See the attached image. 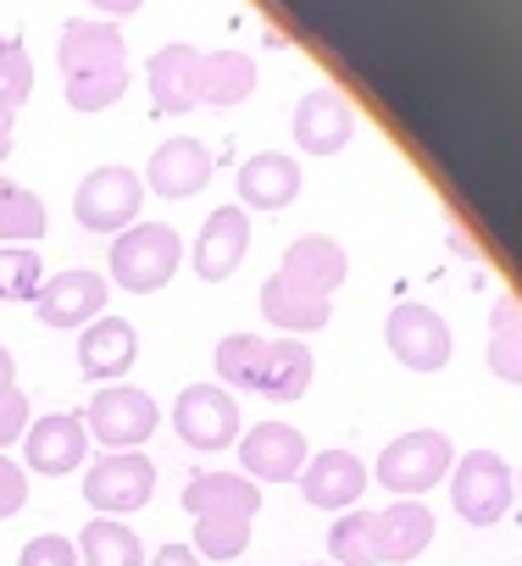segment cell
<instances>
[{
    "mask_svg": "<svg viewBox=\"0 0 522 566\" xmlns=\"http://www.w3.org/2000/svg\"><path fill=\"white\" fill-rule=\"evenodd\" d=\"M56 67L67 78V106L73 112H106L128 90V45L117 23H67L56 45Z\"/></svg>",
    "mask_w": 522,
    "mask_h": 566,
    "instance_id": "1",
    "label": "cell"
},
{
    "mask_svg": "<svg viewBox=\"0 0 522 566\" xmlns=\"http://www.w3.org/2000/svg\"><path fill=\"white\" fill-rule=\"evenodd\" d=\"M178 261H184V239L167 222H134L112 244V277L128 295H156L178 272Z\"/></svg>",
    "mask_w": 522,
    "mask_h": 566,
    "instance_id": "2",
    "label": "cell"
},
{
    "mask_svg": "<svg viewBox=\"0 0 522 566\" xmlns=\"http://www.w3.org/2000/svg\"><path fill=\"white\" fill-rule=\"evenodd\" d=\"M450 500H456V516L461 522L494 527L511 511V500H516V478H511V467L494 450H467L450 467Z\"/></svg>",
    "mask_w": 522,
    "mask_h": 566,
    "instance_id": "3",
    "label": "cell"
},
{
    "mask_svg": "<svg viewBox=\"0 0 522 566\" xmlns=\"http://www.w3.org/2000/svg\"><path fill=\"white\" fill-rule=\"evenodd\" d=\"M450 467H456L450 439L434 433V428H417V433H400V439L378 455V483H384L389 494L411 500V494H428Z\"/></svg>",
    "mask_w": 522,
    "mask_h": 566,
    "instance_id": "4",
    "label": "cell"
},
{
    "mask_svg": "<svg viewBox=\"0 0 522 566\" xmlns=\"http://www.w3.org/2000/svg\"><path fill=\"white\" fill-rule=\"evenodd\" d=\"M156 422H161L156 400H150L145 389H134V384H106V389L90 400V411H84L90 439L106 444V450H139V444L156 433Z\"/></svg>",
    "mask_w": 522,
    "mask_h": 566,
    "instance_id": "5",
    "label": "cell"
},
{
    "mask_svg": "<svg viewBox=\"0 0 522 566\" xmlns=\"http://www.w3.org/2000/svg\"><path fill=\"white\" fill-rule=\"evenodd\" d=\"M156 494V461L139 455V450H112L101 455L90 472H84V500L101 511V516H128L139 511L145 500Z\"/></svg>",
    "mask_w": 522,
    "mask_h": 566,
    "instance_id": "6",
    "label": "cell"
},
{
    "mask_svg": "<svg viewBox=\"0 0 522 566\" xmlns=\"http://www.w3.org/2000/svg\"><path fill=\"white\" fill-rule=\"evenodd\" d=\"M139 200H145V184L128 167H95L73 195V217L90 233H117V228H134Z\"/></svg>",
    "mask_w": 522,
    "mask_h": 566,
    "instance_id": "7",
    "label": "cell"
},
{
    "mask_svg": "<svg viewBox=\"0 0 522 566\" xmlns=\"http://www.w3.org/2000/svg\"><path fill=\"white\" fill-rule=\"evenodd\" d=\"M173 428L189 450H228L239 444V406L222 384H189L173 406Z\"/></svg>",
    "mask_w": 522,
    "mask_h": 566,
    "instance_id": "8",
    "label": "cell"
},
{
    "mask_svg": "<svg viewBox=\"0 0 522 566\" xmlns=\"http://www.w3.org/2000/svg\"><path fill=\"white\" fill-rule=\"evenodd\" d=\"M239 467L250 483H295L306 472V439L290 422H255L250 433H239Z\"/></svg>",
    "mask_w": 522,
    "mask_h": 566,
    "instance_id": "9",
    "label": "cell"
},
{
    "mask_svg": "<svg viewBox=\"0 0 522 566\" xmlns=\"http://www.w3.org/2000/svg\"><path fill=\"white\" fill-rule=\"evenodd\" d=\"M34 312H40L45 328H90L106 312V277L90 272V266H67V272L40 283Z\"/></svg>",
    "mask_w": 522,
    "mask_h": 566,
    "instance_id": "10",
    "label": "cell"
},
{
    "mask_svg": "<svg viewBox=\"0 0 522 566\" xmlns=\"http://www.w3.org/2000/svg\"><path fill=\"white\" fill-rule=\"evenodd\" d=\"M384 339L395 350V361H406L411 373H439L450 361V328L434 306H395L384 323Z\"/></svg>",
    "mask_w": 522,
    "mask_h": 566,
    "instance_id": "11",
    "label": "cell"
},
{
    "mask_svg": "<svg viewBox=\"0 0 522 566\" xmlns=\"http://www.w3.org/2000/svg\"><path fill=\"white\" fill-rule=\"evenodd\" d=\"M23 455H29V472H40V478H67V472L84 467V455H90V428H84V417L51 411V417L29 422Z\"/></svg>",
    "mask_w": 522,
    "mask_h": 566,
    "instance_id": "12",
    "label": "cell"
},
{
    "mask_svg": "<svg viewBox=\"0 0 522 566\" xmlns=\"http://www.w3.org/2000/svg\"><path fill=\"white\" fill-rule=\"evenodd\" d=\"M356 134V106L340 95V90H312L301 106H295V145L312 150V156H334L345 150Z\"/></svg>",
    "mask_w": 522,
    "mask_h": 566,
    "instance_id": "13",
    "label": "cell"
},
{
    "mask_svg": "<svg viewBox=\"0 0 522 566\" xmlns=\"http://www.w3.org/2000/svg\"><path fill=\"white\" fill-rule=\"evenodd\" d=\"M301 494H306L317 511H356V500L367 494V467H362L351 450H323V455L306 461Z\"/></svg>",
    "mask_w": 522,
    "mask_h": 566,
    "instance_id": "14",
    "label": "cell"
},
{
    "mask_svg": "<svg viewBox=\"0 0 522 566\" xmlns=\"http://www.w3.org/2000/svg\"><path fill=\"white\" fill-rule=\"evenodd\" d=\"M244 250H250V217H244L239 206H217V211L206 217L200 239H195V272H200L206 283H222L228 272H239Z\"/></svg>",
    "mask_w": 522,
    "mask_h": 566,
    "instance_id": "15",
    "label": "cell"
},
{
    "mask_svg": "<svg viewBox=\"0 0 522 566\" xmlns=\"http://www.w3.org/2000/svg\"><path fill=\"white\" fill-rule=\"evenodd\" d=\"M134 356H139V334L123 317H95L79 339V373L95 384H117L134 367Z\"/></svg>",
    "mask_w": 522,
    "mask_h": 566,
    "instance_id": "16",
    "label": "cell"
},
{
    "mask_svg": "<svg viewBox=\"0 0 522 566\" xmlns=\"http://www.w3.org/2000/svg\"><path fill=\"white\" fill-rule=\"evenodd\" d=\"M150 101L167 117H184L200 106V51L195 45H167L150 56Z\"/></svg>",
    "mask_w": 522,
    "mask_h": 566,
    "instance_id": "17",
    "label": "cell"
},
{
    "mask_svg": "<svg viewBox=\"0 0 522 566\" xmlns=\"http://www.w3.org/2000/svg\"><path fill=\"white\" fill-rule=\"evenodd\" d=\"M301 195V167L284 150H261L239 167V200L250 211H284Z\"/></svg>",
    "mask_w": 522,
    "mask_h": 566,
    "instance_id": "18",
    "label": "cell"
},
{
    "mask_svg": "<svg viewBox=\"0 0 522 566\" xmlns=\"http://www.w3.org/2000/svg\"><path fill=\"white\" fill-rule=\"evenodd\" d=\"M345 250L334 244V239H323V233H312V239H295L290 250H284V266H279V277H290L295 290H306V295H334L340 283H345Z\"/></svg>",
    "mask_w": 522,
    "mask_h": 566,
    "instance_id": "19",
    "label": "cell"
},
{
    "mask_svg": "<svg viewBox=\"0 0 522 566\" xmlns=\"http://www.w3.org/2000/svg\"><path fill=\"white\" fill-rule=\"evenodd\" d=\"M184 505H189V516H244V522H255L261 489L244 472H200V478H189Z\"/></svg>",
    "mask_w": 522,
    "mask_h": 566,
    "instance_id": "20",
    "label": "cell"
},
{
    "mask_svg": "<svg viewBox=\"0 0 522 566\" xmlns=\"http://www.w3.org/2000/svg\"><path fill=\"white\" fill-rule=\"evenodd\" d=\"M145 178H150L156 195L184 200V195H195V189L211 178V156H206L200 139H161L156 156H150V172H145Z\"/></svg>",
    "mask_w": 522,
    "mask_h": 566,
    "instance_id": "21",
    "label": "cell"
},
{
    "mask_svg": "<svg viewBox=\"0 0 522 566\" xmlns=\"http://www.w3.org/2000/svg\"><path fill=\"white\" fill-rule=\"evenodd\" d=\"M434 538V511L422 500H395L389 511H378V560L400 566L411 555H422Z\"/></svg>",
    "mask_w": 522,
    "mask_h": 566,
    "instance_id": "22",
    "label": "cell"
},
{
    "mask_svg": "<svg viewBox=\"0 0 522 566\" xmlns=\"http://www.w3.org/2000/svg\"><path fill=\"white\" fill-rule=\"evenodd\" d=\"M261 317H268L273 328H284V334H317V328L328 323V301L295 290L290 277L273 272V277H268V290H261Z\"/></svg>",
    "mask_w": 522,
    "mask_h": 566,
    "instance_id": "23",
    "label": "cell"
},
{
    "mask_svg": "<svg viewBox=\"0 0 522 566\" xmlns=\"http://www.w3.org/2000/svg\"><path fill=\"white\" fill-rule=\"evenodd\" d=\"M306 389H312V350H306L301 339H279V345H268V361H261V384H255V395H268V400L290 406V400H301Z\"/></svg>",
    "mask_w": 522,
    "mask_h": 566,
    "instance_id": "24",
    "label": "cell"
},
{
    "mask_svg": "<svg viewBox=\"0 0 522 566\" xmlns=\"http://www.w3.org/2000/svg\"><path fill=\"white\" fill-rule=\"evenodd\" d=\"M79 566H145V544L128 522L117 516H95L79 533Z\"/></svg>",
    "mask_w": 522,
    "mask_h": 566,
    "instance_id": "25",
    "label": "cell"
},
{
    "mask_svg": "<svg viewBox=\"0 0 522 566\" xmlns=\"http://www.w3.org/2000/svg\"><path fill=\"white\" fill-rule=\"evenodd\" d=\"M255 90V62L239 51H211L200 56V101L211 106H239Z\"/></svg>",
    "mask_w": 522,
    "mask_h": 566,
    "instance_id": "26",
    "label": "cell"
},
{
    "mask_svg": "<svg viewBox=\"0 0 522 566\" xmlns=\"http://www.w3.org/2000/svg\"><path fill=\"white\" fill-rule=\"evenodd\" d=\"M328 555H334V566H384L378 560V511H345L328 527Z\"/></svg>",
    "mask_w": 522,
    "mask_h": 566,
    "instance_id": "27",
    "label": "cell"
},
{
    "mask_svg": "<svg viewBox=\"0 0 522 566\" xmlns=\"http://www.w3.org/2000/svg\"><path fill=\"white\" fill-rule=\"evenodd\" d=\"M0 239L7 244L45 239V200L23 184H7V178H0Z\"/></svg>",
    "mask_w": 522,
    "mask_h": 566,
    "instance_id": "28",
    "label": "cell"
},
{
    "mask_svg": "<svg viewBox=\"0 0 522 566\" xmlns=\"http://www.w3.org/2000/svg\"><path fill=\"white\" fill-rule=\"evenodd\" d=\"M489 367L505 384H522V301H500L489 323Z\"/></svg>",
    "mask_w": 522,
    "mask_h": 566,
    "instance_id": "29",
    "label": "cell"
},
{
    "mask_svg": "<svg viewBox=\"0 0 522 566\" xmlns=\"http://www.w3.org/2000/svg\"><path fill=\"white\" fill-rule=\"evenodd\" d=\"M261 361H268V339H255V334H228L217 345V373H222L228 389H255Z\"/></svg>",
    "mask_w": 522,
    "mask_h": 566,
    "instance_id": "30",
    "label": "cell"
},
{
    "mask_svg": "<svg viewBox=\"0 0 522 566\" xmlns=\"http://www.w3.org/2000/svg\"><path fill=\"white\" fill-rule=\"evenodd\" d=\"M250 544V522L244 516H195V555L206 560H233Z\"/></svg>",
    "mask_w": 522,
    "mask_h": 566,
    "instance_id": "31",
    "label": "cell"
},
{
    "mask_svg": "<svg viewBox=\"0 0 522 566\" xmlns=\"http://www.w3.org/2000/svg\"><path fill=\"white\" fill-rule=\"evenodd\" d=\"M45 266H40V255H34V244H7L0 250V301H34L40 295V277Z\"/></svg>",
    "mask_w": 522,
    "mask_h": 566,
    "instance_id": "32",
    "label": "cell"
},
{
    "mask_svg": "<svg viewBox=\"0 0 522 566\" xmlns=\"http://www.w3.org/2000/svg\"><path fill=\"white\" fill-rule=\"evenodd\" d=\"M34 90V62H29V45L23 40H0V106L18 112Z\"/></svg>",
    "mask_w": 522,
    "mask_h": 566,
    "instance_id": "33",
    "label": "cell"
},
{
    "mask_svg": "<svg viewBox=\"0 0 522 566\" xmlns=\"http://www.w3.org/2000/svg\"><path fill=\"white\" fill-rule=\"evenodd\" d=\"M18 566H79V549L62 533H40V538H29V549L18 555Z\"/></svg>",
    "mask_w": 522,
    "mask_h": 566,
    "instance_id": "34",
    "label": "cell"
},
{
    "mask_svg": "<svg viewBox=\"0 0 522 566\" xmlns=\"http://www.w3.org/2000/svg\"><path fill=\"white\" fill-rule=\"evenodd\" d=\"M23 500H29V472H23L12 455H0V522L18 516Z\"/></svg>",
    "mask_w": 522,
    "mask_h": 566,
    "instance_id": "35",
    "label": "cell"
},
{
    "mask_svg": "<svg viewBox=\"0 0 522 566\" xmlns=\"http://www.w3.org/2000/svg\"><path fill=\"white\" fill-rule=\"evenodd\" d=\"M23 433H29V395L23 389H7V395H0V450L18 444Z\"/></svg>",
    "mask_w": 522,
    "mask_h": 566,
    "instance_id": "36",
    "label": "cell"
},
{
    "mask_svg": "<svg viewBox=\"0 0 522 566\" xmlns=\"http://www.w3.org/2000/svg\"><path fill=\"white\" fill-rule=\"evenodd\" d=\"M145 566H200V555H195L189 544H161V555L145 560Z\"/></svg>",
    "mask_w": 522,
    "mask_h": 566,
    "instance_id": "37",
    "label": "cell"
},
{
    "mask_svg": "<svg viewBox=\"0 0 522 566\" xmlns=\"http://www.w3.org/2000/svg\"><path fill=\"white\" fill-rule=\"evenodd\" d=\"M12 128H18V112H7V106H0V161L12 156Z\"/></svg>",
    "mask_w": 522,
    "mask_h": 566,
    "instance_id": "38",
    "label": "cell"
},
{
    "mask_svg": "<svg viewBox=\"0 0 522 566\" xmlns=\"http://www.w3.org/2000/svg\"><path fill=\"white\" fill-rule=\"evenodd\" d=\"M7 389H18V361H12L7 345H0V395H7Z\"/></svg>",
    "mask_w": 522,
    "mask_h": 566,
    "instance_id": "39",
    "label": "cell"
},
{
    "mask_svg": "<svg viewBox=\"0 0 522 566\" xmlns=\"http://www.w3.org/2000/svg\"><path fill=\"white\" fill-rule=\"evenodd\" d=\"M90 7H101V12H112V18H128V12L145 7V0H90Z\"/></svg>",
    "mask_w": 522,
    "mask_h": 566,
    "instance_id": "40",
    "label": "cell"
},
{
    "mask_svg": "<svg viewBox=\"0 0 522 566\" xmlns=\"http://www.w3.org/2000/svg\"><path fill=\"white\" fill-rule=\"evenodd\" d=\"M516 489H522V478H516Z\"/></svg>",
    "mask_w": 522,
    "mask_h": 566,
    "instance_id": "41",
    "label": "cell"
}]
</instances>
